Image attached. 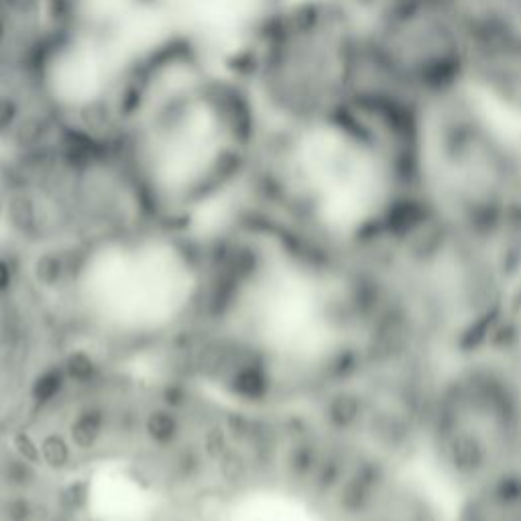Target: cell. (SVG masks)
Returning <instances> with one entry per match:
<instances>
[{
  "instance_id": "6da1fadb",
  "label": "cell",
  "mask_w": 521,
  "mask_h": 521,
  "mask_svg": "<svg viewBox=\"0 0 521 521\" xmlns=\"http://www.w3.org/2000/svg\"><path fill=\"white\" fill-rule=\"evenodd\" d=\"M340 253L361 328L373 342L440 361L521 336L520 311L487 244L434 210L418 190Z\"/></svg>"
},
{
  "instance_id": "7a4b0ae2",
  "label": "cell",
  "mask_w": 521,
  "mask_h": 521,
  "mask_svg": "<svg viewBox=\"0 0 521 521\" xmlns=\"http://www.w3.org/2000/svg\"><path fill=\"white\" fill-rule=\"evenodd\" d=\"M108 130L153 214L249 180L265 135L232 68L180 35L135 73Z\"/></svg>"
},
{
  "instance_id": "3957f363",
  "label": "cell",
  "mask_w": 521,
  "mask_h": 521,
  "mask_svg": "<svg viewBox=\"0 0 521 521\" xmlns=\"http://www.w3.org/2000/svg\"><path fill=\"white\" fill-rule=\"evenodd\" d=\"M265 133L334 123L368 78L358 0H273L232 57Z\"/></svg>"
},
{
  "instance_id": "277c9868",
  "label": "cell",
  "mask_w": 521,
  "mask_h": 521,
  "mask_svg": "<svg viewBox=\"0 0 521 521\" xmlns=\"http://www.w3.org/2000/svg\"><path fill=\"white\" fill-rule=\"evenodd\" d=\"M418 465L452 501L521 473V336L438 361Z\"/></svg>"
},
{
  "instance_id": "5b68a950",
  "label": "cell",
  "mask_w": 521,
  "mask_h": 521,
  "mask_svg": "<svg viewBox=\"0 0 521 521\" xmlns=\"http://www.w3.org/2000/svg\"><path fill=\"white\" fill-rule=\"evenodd\" d=\"M418 194L480 234L521 206V128L468 90L425 108Z\"/></svg>"
},
{
  "instance_id": "8992f818",
  "label": "cell",
  "mask_w": 521,
  "mask_h": 521,
  "mask_svg": "<svg viewBox=\"0 0 521 521\" xmlns=\"http://www.w3.org/2000/svg\"><path fill=\"white\" fill-rule=\"evenodd\" d=\"M368 78L430 108L468 90L460 14L444 0L358 2Z\"/></svg>"
},
{
  "instance_id": "52a82bcc",
  "label": "cell",
  "mask_w": 521,
  "mask_h": 521,
  "mask_svg": "<svg viewBox=\"0 0 521 521\" xmlns=\"http://www.w3.org/2000/svg\"><path fill=\"white\" fill-rule=\"evenodd\" d=\"M466 84L521 128V0H458Z\"/></svg>"
},
{
  "instance_id": "ba28073f",
  "label": "cell",
  "mask_w": 521,
  "mask_h": 521,
  "mask_svg": "<svg viewBox=\"0 0 521 521\" xmlns=\"http://www.w3.org/2000/svg\"><path fill=\"white\" fill-rule=\"evenodd\" d=\"M452 521H521V473L454 499Z\"/></svg>"
}]
</instances>
